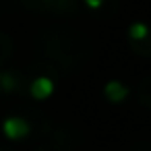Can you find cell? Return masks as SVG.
<instances>
[{
	"label": "cell",
	"instance_id": "obj_2",
	"mask_svg": "<svg viewBox=\"0 0 151 151\" xmlns=\"http://www.w3.org/2000/svg\"><path fill=\"white\" fill-rule=\"evenodd\" d=\"M29 93H31L33 99L44 101V99H48V97L54 93V81H52L50 77H37V79L31 81V85H29Z\"/></svg>",
	"mask_w": 151,
	"mask_h": 151
},
{
	"label": "cell",
	"instance_id": "obj_6",
	"mask_svg": "<svg viewBox=\"0 0 151 151\" xmlns=\"http://www.w3.org/2000/svg\"><path fill=\"white\" fill-rule=\"evenodd\" d=\"M104 2H106V0H85V4H87L89 9H93V11L101 9V6H104Z\"/></svg>",
	"mask_w": 151,
	"mask_h": 151
},
{
	"label": "cell",
	"instance_id": "obj_4",
	"mask_svg": "<svg viewBox=\"0 0 151 151\" xmlns=\"http://www.w3.org/2000/svg\"><path fill=\"white\" fill-rule=\"evenodd\" d=\"M128 35H130V40L141 42V40H145V37L149 35V27H147L145 23H132V25L128 27Z\"/></svg>",
	"mask_w": 151,
	"mask_h": 151
},
{
	"label": "cell",
	"instance_id": "obj_5",
	"mask_svg": "<svg viewBox=\"0 0 151 151\" xmlns=\"http://www.w3.org/2000/svg\"><path fill=\"white\" fill-rule=\"evenodd\" d=\"M0 87H2L4 91H13V89L17 87L15 77H13L11 73H2V75H0Z\"/></svg>",
	"mask_w": 151,
	"mask_h": 151
},
{
	"label": "cell",
	"instance_id": "obj_1",
	"mask_svg": "<svg viewBox=\"0 0 151 151\" xmlns=\"http://www.w3.org/2000/svg\"><path fill=\"white\" fill-rule=\"evenodd\" d=\"M2 132L6 139L11 141H19V139H25L29 132H31V126L25 118L21 116H9L4 122H2Z\"/></svg>",
	"mask_w": 151,
	"mask_h": 151
},
{
	"label": "cell",
	"instance_id": "obj_3",
	"mask_svg": "<svg viewBox=\"0 0 151 151\" xmlns=\"http://www.w3.org/2000/svg\"><path fill=\"white\" fill-rule=\"evenodd\" d=\"M104 95H106L108 101H112V104H120V101H124V99L128 97V87H126L124 83L112 79V81L106 83V87H104Z\"/></svg>",
	"mask_w": 151,
	"mask_h": 151
}]
</instances>
